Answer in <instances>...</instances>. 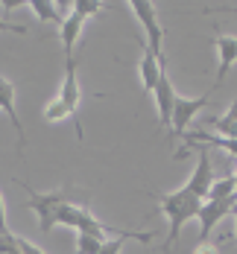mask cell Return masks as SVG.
I'll return each mask as SVG.
<instances>
[{
    "mask_svg": "<svg viewBox=\"0 0 237 254\" xmlns=\"http://www.w3.org/2000/svg\"><path fill=\"white\" fill-rule=\"evenodd\" d=\"M158 202V210L167 216V249H173L176 246V240H179V234L182 228L190 222V219H196V213H199V207H202V199L199 196H193L187 187H179V190H173V193H153Z\"/></svg>",
    "mask_w": 237,
    "mask_h": 254,
    "instance_id": "obj_1",
    "label": "cell"
},
{
    "mask_svg": "<svg viewBox=\"0 0 237 254\" xmlns=\"http://www.w3.org/2000/svg\"><path fill=\"white\" fill-rule=\"evenodd\" d=\"M56 225H68V228H74L77 234H88V237H97V240H108V228L91 213V207L68 202V199L59 204Z\"/></svg>",
    "mask_w": 237,
    "mask_h": 254,
    "instance_id": "obj_2",
    "label": "cell"
},
{
    "mask_svg": "<svg viewBox=\"0 0 237 254\" xmlns=\"http://www.w3.org/2000/svg\"><path fill=\"white\" fill-rule=\"evenodd\" d=\"M129 9L135 12V18L141 21V26L147 29V47H150V53L161 62V67H167V56H164V35H167V29L158 24L156 3H150V0H132Z\"/></svg>",
    "mask_w": 237,
    "mask_h": 254,
    "instance_id": "obj_3",
    "label": "cell"
},
{
    "mask_svg": "<svg viewBox=\"0 0 237 254\" xmlns=\"http://www.w3.org/2000/svg\"><path fill=\"white\" fill-rule=\"evenodd\" d=\"M15 184L18 187H24V193L29 196V207L35 210V216H38V231L41 234H50L56 228V216H59V204L65 202V193L62 190H50V193H38V190H32L26 181L21 178H15Z\"/></svg>",
    "mask_w": 237,
    "mask_h": 254,
    "instance_id": "obj_4",
    "label": "cell"
},
{
    "mask_svg": "<svg viewBox=\"0 0 237 254\" xmlns=\"http://www.w3.org/2000/svg\"><path fill=\"white\" fill-rule=\"evenodd\" d=\"M211 102V91L202 97H176V108H173V123H170V137H184L187 126L193 123V117Z\"/></svg>",
    "mask_w": 237,
    "mask_h": 254,
    "instance_id": "obj_5",
    "label": "cell"
},
{
    "mask_svg": "<svg viewBox=\"0 0 237 254\" xmlns=\"http://www.w3.org/2000/svg\"><path fill=\"white\" fill-rule=\"evenodd\" d=\"M184 149H196V170H193V176L187 178V190L193 193V196H199L202 202L208 199V190L211 184H214V167H211V155H208V146H196V143H187Z\"/></svg>",
    "mask_w": 237,
    "mask_h": 254,
    "instance_id": "obj_6",
    "label": "cell"
},
{
    "mask_svg": "<svg viewBox=\"0 0 237 254\" xmlns=\"http://www.w3.org/2000/svg\"><path fill=\"white\" fill-rule=\"evenodd\" d=\"M235 202H237V196H235V199H226V202H202L199 213H196V219H199V243H205V240H208L211 231L220 225V219L232 216Z\"/></svg>",
    "mask_w": 237,
    "mask_h": 254,
    "instance_id": "obj_7",
    "label": "cell"
},
{
    "mask_svg": "<svg viewBox=\"0 0 237 254\" xmlns=\"http://www.w3.org/2000/svg\"><path fill=\"white\" fill-rule=\"evenodd\" d=\"M153 97H156V105H158V126L170 128V123H173V108H176V88H173V82L167 76V70L156 82Z\"/></svg>",
    "mask_w": 237,
    "mask_h": 254,
    "instance_id": "obj_8",
    "label": "cell"
},
{
    "mask_svg": "<svg viewBox=\"0 0 237 254\" xmlns=\"http://www.w3.org/2000/svg\"><path fill=\"white\" fill-rule=\"evenodd\" d=\"M217 53H220V67H217V79H214V88H211V94L226 82V76L232 73V67H235L237 62V38L235 35H217Z\"/></svg>",
    "mask_w": 237,
    "mask_h": 254,
    "instance_id": "obj_9",
    "label": "cell"
},
{
    "mask_svg": "<svg viewBox=\"0 0 237 254\" xmlns=\"http://www.w3.org/2000/svg\"><path fill=\"white\" fill-rule=\"evenodd\" d=\"M0 111H3V114L12 120L15 134H18V152H24L26 137H24V123H21L18 111H15V85H12L9 79H3V76H0Z\"/></svg>",
    "mask_w": 237,
    "mask_h": 254,
    "instance_id": "obj_10",
    "label": "cell"
},
{
    "mask_svg": "<svg viewBox=\"0 0 237 254\" xmlns=\"http://www.w3.org/2000/svg\"><path fill=\"white\" fill-rule=\"evenodd\" d=\"M138 73H141V91H144V94H153L156 82L161 79V73H164L161 62L150 53L147 41H141V62H138Z\"/></svg>",
    "mask_w": 237,
    "mask_h": 254,
    "instance_id": "obj_11",
    "label": "cell"
},
{
    "mask_svg": "<svg viewBox=\"0 0 237 254\" xmlns=\"http://www.w3.org/2000/svg\"><path fill=\"white\" fill-rule=\"evenodd\" d=\"M79 76H77V59L71 56V59H65V82H62V88H59V100L65 102L74 114L79 111Z\"/></svg>",
    "mask_w": 237,
    "mask_h": 254,
    "instance_id": "obj_12",
    "label": "cell"
},
{
    "mask_svg": "<svg viewBox=\"0 0 237 254\" xmlns=\"http://www.w3.org/2000/svg\"><path fill=\"white\" fill-rule=\"evenodd\" d=\"M44 120L47 123H59V120H74V128H77V137L82 140L85 137V128H82V123H79V117L65 105V102L59 100V97H53L47 105H44Z\"/></svg>",
    "mask_w": 237,
    "mask_h": 254,
    "instance_id": "obj_13",
    "label": "cell"
},
{
    "mask_svg": "<svg viewBox=\"0 0 237 254\" xmlns=\"http://www.w3.org/2000/svg\"><path fill=\"white\" fill-rule=\"evenodd\" d=\"M82 24H85V18H82V15L68 12V18H65L62 26H59V32H62V47H65V59H71V50L77 47L79 32H82Z\"/></svg>",
    "mask_w": 237,
    "mask_h": 254,
    "instance_id": "obj_14",
    "label": "cell"
},
{
    "mask_svg": "<svg viewBox=\"0 0 237 254\" xmlns=\"http://www.w3.org/2000/svg\"><path fill=\"white\" fill-rule=\"evenodd\" d=\"M208 126L214 128V131H220V137L235 140V137H237V100L229 105V111H226L223 117H211Z\"/></svg>",
    "mask_w": 237,
    "mask_h": 254,
    "instance_id": "obj_15",
    "label": "cell"
},
{
    "mask_svg": "<svg viewBox=\"0 0 237 254\" xmlns=\"http://www.w3.org/2000/svg\"><path fill=\"white\" fill-rule=\"evenodd\" d=\"M235 181H232V176L229 178H214V184H211L208 190V199L205 202H226V199H235Z\"/></svg>",
    "mask_w": 237,
    "mask_h": 254,
    "instance_id": "obj_16",
    "label": "cell"
},
{
    "mask_svg": "<svg viewBox=\"0 0 237 254\" xmlns=\"http://www.w3.org/2000/svg\"><path fill=\"white\" fill-rule=\"evenodd\" d=\"M105 240L88 237V234H77V254H100Z\"/></svg>",
    "mask_w": 237,
    "mask_h": 254,
    "instance_id": "obj_17",
    "label": "cell"
},
{
    "mask_svg": "<svg viewBox=\"0 0 237 254\" xmlns=\"http://www.w3.org/2000/svg\"><path fill=\"white\" fill-rule=\"evenodd\" d=\"M100 9H103L100 0H74V3H71V12H77L82 18H91V15H97Z\"/></svg>",
    "mask_w": 237,
    "mask_h": 254,
    "instance_id": "obj_18",
    "label": "cell"
},
{
    "mask_svg": "<svg viewBox=\"0 0 237 254\" xmlns=\"http://www.w3.org/2000/svg\"><path fill=\"white\" fill-rule=\"evenodd\" d=\"M15 249H18V254H47V252H41L32 240H26V237H18L15 234Z\"/></svg>",
    "mask_w": 237,
    "mask_h": 254,
    "instance_id": "obj_19",
    "label": "cell"
},
{
    "mask_svg": "<svg viewBox=\"0 0 237 254\" xmlns=\"http://www.w3.org/2000/svg\"><path fill=\"white\" fill-rule=\"evenodd\" d=\"M0 32H12V35H26L29 29L24 24H12V21H6V18H0Z\"/></svg>",
    "mask_w": 237,
    "mask_h": 254,
    "instance_id": "obj_20",
    "label": "cell"
},
{
    "mask_svg": "<svg viewBox=\"0 0 237 254\" xmlns=\"http://www.w3.org/2000/svg\"><path fill=\"white\" fill-rule=\"evenodd\" d=\"M190 254H220V249H217L214 243H208V240H205V243H196Z\"/></svg>",
    "mask_w": 237,
    "mask_h": 254,
    "instance_id": "obj_21",
    "label": "cell"
},
{
    "mask_svg": "<svg viewBox=\"0 0 237 254\" xmlns=\"http://www.w3.org/2000/svg\"><path fill=\"white\" fill-rule=\"evenodd\" d=\"M15 249V234H0V254Z\"/></svg>",
    "mask_w": 237,
    "mask_h": 254,
    "instance_id": "obj_22",
    "label": "cell"
},
{
    "mask_svg": "<svg viewBox=\"0 0 237 254\" xmlns=\"http://www.w3.org/2000/svg\"><path fill=\"white\" fill-rule=\"evenodd\" d=\"M0 234H12L9 219H6V204H3V196H0Z\"/></svg>",
    "mask_w": 237,
    "mask_h": 254,
    "instance_id": "obj_23",
    "label": "cell"
},
{
    "mask_svg": "<svg viewBox=\"0 0 237 254\" xmlns=\"http://www.w3.org/2000/svg\"><path fill=\"white\" fill-rule=\"evenodd\" d=\"M232 216H235V222H237V202H235V207H232Z\"/></svg>",
    "mask_w": 237,
    "mask_h": 254,
    "instance_id": "obj_24",
    "label": "cell"
},
{
    "mask_svg": "<svg viewBox=\"0 0 237 254\" xmlns=\"http://www.w3.org/2000/svg\"><path fill=\"white\" fill-rule=\"evenodd\" d=\"M226 9H229V12H237V3H232V6H226Z\"/></svg>",
    "mask_w": 237,
    "mask_h": 254,
    "instance_id": "obj_25",
    "label": "cell"
},
{
    "mask_svg": "<svg viewBox=\"0 0 237 254\" xmlns=\"http://www.w3.org/2000/svg\"><path fill=\"white\" fill-rule=\"evenodd\" d=\"M232 181H235V193H237V170H235V176H232Z\"/></svg>",
    "mask_w": 237,
    "mask_h": 254,
    "instance_id": "obj_26",
    "label": "cell"
},
{
    "mask_svg": "<svg viewBox=\"0 0 237 254\" xmlns=\"http://www.w3.org/2000/svg\"><path fill=\"white\" fill-rule=\"evenodd\" d=\"M6 254H18V249H12V252H6Z\"/></svg>",
    "mask_w": 237,
    "mask_h": 254,
    "instance_id": "obj_27",
    "label": "cell"
}]
</instances>
